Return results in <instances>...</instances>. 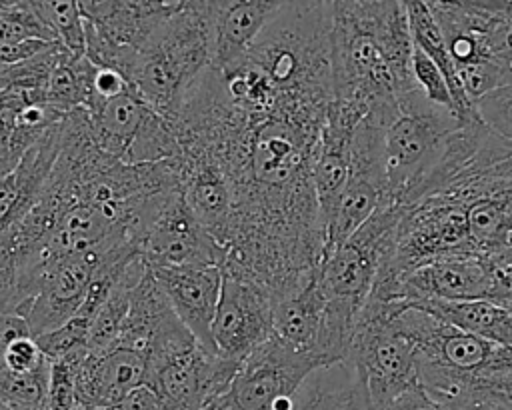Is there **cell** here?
<instances>
[{
    "label": "cell",
    "mask_w": 512,
    "mask_h": 410,
    "mask_svg": "<svg viewBox=\"0 0 512 410\" xmlns=\"http://www.w3.org/2000/svg\"><path fill=\"white\" fill-rule=\"evenodd\" d=\"M130 248L138 250V246L130 242L114 248L90 250L86 254L62 258L56 264H52L44 274L40 288L26 312L30 336L38 338L68 322L82 306L86 290L102 262L116 252Z\"/></svg>",
    "instance_id": "7c38bea8"
},
{
    "label": "cell",
    "mask_w": 512,
    "mask_h": 410,
    "mask_svg": "<svg viewBox=\"0 0 512 410\" xmlns=\"http://www.w3.org/2000/svg\"><path fill=\"white\" fill-rule=\"evenodd\" d=\"M486 14H488V18H486V42H488V48H490L494 58H498L500 62H504L512 70V20L496 16V14L488 12V10H486Z\"/></svg>",
    "instance_id": "e575fe53"
},
{
    "label": "cell",
    "mask_w": 512,
    "mask_h": 410,
    "mask_svg": "<svg viewBox=\"0 0 512 410\" xmlns=\"http://www.w3.org/2000/svg\"><path fill=\"white\" fill-rule=\"evenodd\" d=\"M392 324L418 350V360L434 362L456 372H502L512 370V346L482 340L452 328L434 316L406 308Z\"/></svg>",
    "instance_id": "30bf717a"
},
{
    "label": "cell",
    "mask_w": 512,
    "mask_h": 410,
    "mask_svg": "<svg viewBox=\"0 0 512 410\" xmlns=\"http://www.w3.org/2000/svg\"><path fill=\"white\" fill-rule=\"evenodd\" d=\"M38 16L56 36V42L74 56H86V28L78 2L74 0H34Z\"/></svg>",
    "instance_id": "4316f807"
},
{
    "label": "cell",
    "mask_w": 512,
    "mask_h": 410,
    "mask_svg": "<svg viewBox=\"0 0 512 410\" xmlns=\"http://www.w3.org/2000/svg\"><path fill=\"white\" fill-rule=\"evenodd\" d=\"M148 356L126 344L88 352L76 376V406H118L134 388L146 384Z\"/></svg>",
    "instance_id": "e0dca14e"
},
{
    "label": "cell",
    "mask_w": 512,
    "mask_h": 410,
    "mask_svg": "<svg viewBox=\"0 0 512 410\" xmlns=\"http://www.w3.org/2000/svg\"><path fill=\"white\" fill-rule=\"evenodd\" d=\"M410 308L422 310L436 320L490 340L502 346H512V306L496 304L490 300L472 302H442V300H422Z\"/></svg>",
    "instance_id": "cb8c5ba5"
},
{
    "label": "cell",
    "mask_w": 512,
    "mask_h": 410,
    "mask_svg": "<svg viewBox=\"0 0 512 410\" xmlns=\"http://www.w3.org/2000/svg\"><path fill=\"white\" fill-rule=\"evenodd\" d=\"M94 68L86 56H74L62 48L48 78L46 104L62 116L84 108L90 98Z\"/></svg>",
    "instance_id": "484cf974"
},
{
    "label": "cell",
    "mask_w": 512,
    "mask_h": 410,
    "mask_svg": "<svg viewBox=\"0 0 512 410\" xmlns=\"http://www.w3.org/2000/svg\"><path fill=\"white\" fill-rule=\"evenodd\" d=\"M392 108L394 102L372 108L352 132L348 182L328 240V254L370 218L388 192L384 130Z\"/></svg>",
    "instance_id": "52a82bcc"
},
{
    "label": "cell",
    "mask_w": 512,
    "mask_h": 410,
    "mask_svg": "<svg viewBox=\"0 0 512 410\" xmlns=\"http://www.w3.org/2000/svg\"><path fill=\"white\" fill-rule=\"evenodd\" d=\"M510 248H512V240H510Z\"/></svg>",
    "instance_id": "7bdbcfd3"
},
{
    "label": "cell",
    "mask_w": 512,
    "mask_h": 410,
    "mask_svg": "<svg viewBox=\"0 0 512 410\" xmlns=\"http://www.w3.org/2000/svg\"><path fill=\"white\" fill-rule=\"evenodd\" d=\"M210 64L212 0H178L174 12L134 54L124 78L158 116L172 122Z\"/></svg>",
    "instance_id": "7a4b0ae2"
},
{
    "label": "cell",
    "mask_w": 512,
    "mask_h": 410,
    "mask_svg": "<svg viewBox=\"0 0 512 410\" xmlns=\"http://www.w3.org/2000/svg\"><path fill=\"white\" fill-rule=\"evenodd\" d=\"M460 124L454 110L432 104L420 88L400 96L384 130L386 196L402 204L406 194L438 160L448 134Z\"/></svg>",
    "instance_id": "3957f363"
},
{
    "label": "cell",
    "mask_w": 512,
    "mask_h": 410,
    "mask_svg": "<svg viewBox=\"0 0 512 410\" xmlns=\"http://www.w3.org/2000/svg\"><path fill=\"white\" fill-rule=\"evenodd\" d=\"M178 184L184 202L224 248L232 216V192L220 164L202 148L178 146Z\"/></svg>",
    "instance_id": "5bb4252c"
},
{
    "label": "cell",
    "mask_w": 512,
    "mask_h": 410,
    "mask_svg": "<svg viewBox=\"0 0 512 410\" xmlns=\"http://www.w3.org/2000/svg\"><path fill=\"white\" fill-rule=\"evenodd\" d=\"M392 318L386 304L368 300L346 354L362 382L368 410H386L418 386V350L396 330Z\"/></svg>",
    "instance_id": "277c9868"
},
{
    "label": "cell",
    "mask_w": 512,
    "mask_h": 410,
    "mask_svg": "<svg viewBox=\"0 0 512 410\" xmlns=\"http://www.w3.org/2000/svg\"><path fill=\"white\" fill-rule=\"evenodd\" d=\"M88 332H90V320L82 318L80 314H74L68 322L58 326L56 330H50L34 340L46 360H58L72 352L88 350Z\"/></svg>",
    "instance_id": "f546056e"
},
{
    "label": "cell",
    "mask_w": 512,
    "mask_h": 410,
    "mask_svg": "<svg viewBox=\"0 0 512 410\" xmlns=\"http://www.w3.org/2000/svg\"><path fill=\"white\" fill-rule=\"evenodd\" d=\"M280 8L278 0H212V68L240 62Z\"/></svg>",
    "instance_id": "d6986e66"
},
{
    "label": "cell",
    "mask_w": 512,
    "mask_h": 410,
    "mask_svg": "<svg viewBox=\"0 0 512 410\" xmlns=\"http://www.w3.org/2000/svg\"><path fill=\"white\" fill-rule=\"evenodd\" d=\"M490 286L492 266L488 258H450L422 266L406 276L396 288L394 302L410 308L422 300H486Z\"/></svg>",
    "instance_id": "9a60e30c"
},
{
    "label": "cell",
    "mask_w": 512,
    "mask_h": 410,
    "mask_svg": "<svg viewBox=\"0 0 512 410\" xmlns=\"http://www.w3.org/2000/svg\"><path fill=\"white\" fill-rule=\"evenodd\" d=\"M52 44L58 42H42V40H26L16 44H0V64L2 66H14L24 60L34 58L36 54L48 50Z\"/></svg>",
    "instance_id": "74e56055"
},
{
    "label": "cell",
    "mask_w": 512,
    "mask_h": 410,
    "mask_svg": "<svg viewBox=\"0 0 512 410\" xmlns=\"http://www.w3.org/2000/svg\"><path fill=\"white\" fill-rule=\"evenodd\" d=\"M410 58L412 38L404 2L334 0L330 112L358 124L372 108L416 90Z\"/></svg>",
    "instance_id": "6da1fadb"
},
{
    "label": "cell",
    "mask_w": 512,
    "mask_h": 410,
    "mask_svg": "<svg viewBox=\"0 0 512 410\" xmlns=\"http://www.w3.org/2000/svg\"><path fill=\"white\" fill-rule=\"evenodd\" d=\"M474 112L490 132L512 144V82L478 98Z\"/></svg>",
    "instance_id": "4dcf8cb0"
},
{
    "label": "cell",
    "mask_w": 512,
    "mask_h": 410,
    "mask_svg": "<svg viewBox=\"0 0 512 410\" xmlns=\"http://www.w3.org/2000/svg\"><path fill=\"white\" fill-rule=\"evenodd\" d=\"M138 250L150 268L222 266L224 248L196 220L180 188L162 194L148 210Z\"/></svg>",
    "instance_id": "ba28073f"
},
{
    "label": "cell",
    "mask_w": 512,
    "mask_h": 410,
    "mask_svg": "<svg viewBox=\"0 0 512 410\" xmlns=\"http://www.w3.org/2000/svg\"><path fill=\"white\" fill-rule=\"evenodd\" d=\"M210 336L216 354L240 366L254 348L272 336L270 296L254 282L222 272Z\"/></svg>",
    "instance_id": "8fae6325"
},
{
    "label": "cell",
    "mask_w": 512,
    "mask_h": 410,
    "mask_svg": "<svg viewBox=\"0 0 512 410\" xmlns=\"http://www.w3.org/2000/svg\"><path fill=\"white\" fill-rule=\"evenodd\" d=\"M26 104H30L26 94L10 88L0 90V138L18 128V114Z\"/></svg>",
    "instance_id": "8d00e7d4"
},
{
    "label": "cell",
    "mask_w": 512,
    "mask_h": 410,
    "mask_svg": "<svg viewBox=\"0 0 512 410\" xmlns=\"http://www.w3.org/2000/svg\"><path fill=\"white\" fill-rule=\"evenodd\" d=\"M44 130L36 132V130H24V128H16L12 134L0 138V178H4L6 174H10L18 162L22 160V156L28 152V148L40 138Z\"/></svg>",
    "instance_id": "836d02e7"
},
{
    "label": "cell",
    "mask_w": 512,
    "mask_h": 410,
    "mask_svg": "<svg viewBox=\"0 0 512 410\" xmlns=\"http://www.w3.org/2000/svg\"><path fill=\"white\" fill-rule=\"evenodd\" d=\"M130 84L126 82V78L112 70V68H100L96 66L94 68V74H92V82H90V98L86 102V106L90 102H96V100H108V98H114L118 96L120 92H124ZM84 106V108H86Z\"/></svg>",
    "instance_id": "d590c367"
},
{
    "label": "cell",
    "mask_w": 512,
    "mask_h": 410,
    "mask_svg": "<svg viewBox=\"0 0 512 410\" xmlns=\"http://www.w3.org/2000/svg\"><path fill=\"white\" fill-rule=\"evenodd\" d=\"M88 350H78L50 362V378L46 392V410L76 408V376Z\"/></svg>",
    "instance_id": "f1b7e54d"
},
{
    "label": "cell",
    "mask_w": 512,
    "mask_h": 410,
    "mask_svg": "<svg viewBox=\"0 0 512 410\" xmlns=\"http://www.w3.org/2000/svg\"><path fill=\"white\" fill-rule=\"evenodd\" d=\"M386 410H438L436 404L424 394L420 386L404 392L400 398H396Z\"/></svg>",
    "instance_id": "60d3db41"
},
{
    "label": "cell",
    "mask_w": 512,
    "mask_h": 410,
    "mask_svg": "<svg viewBox=\"0 0 512 410\" xmlns=\"http://www.w3.org/2000/svg\"><path fill=\"white\" fill-rule=\"evenodd\" d=\"M324 308L326 298L322 294L318 274L298 292L272 302V334L294 350L314 358Z\"/></svg>",
    "instance_id": "7402d4cb"
},
{
    "label": "cell",
    "mask_w": 512,
    "mask_h": 410,
    "mask_svg": "<svg viewBox=\"0 0 512 410\" xmlns=\"http://www.w3.org/2000/svg\"><path fill=\"white\" fill-rule=\"evenodd\" d=\"M410 68H412L414 82H416V86L420 88V92L426 96V100H430V102L436 104V106L454 110L452 96H450V90H448V84H446L442 72H440L438 66H436L418 46H414V44H412Z\"/></svg>",
    "instance_id": "1f68e13d"
},
{
    "label": "cell",
    "mask_w": 512,
    "mask_h": 410,
    "mask_svg": "<svg viewBox=\"0 0 512 410\" xmlns=\"http://www.w3.org/2000/svg\"><path fill=\"white\" fill-rule=\"evenodd\" d=\"M318 366L312 356L272 334L242 360L228 386L206 410H272L280 400L294 396Z\"/></svg>",
    "instance_id": "8992f818"
},
{
    "label": "cell",
    "mask_w": 512,
    "mask_h": 410,
    "mask_svg": "<svg viewBox=\"0 0 512 410\" xmlns=\"http://www.w3.org/2000/svg\"><path fill=\"white\" fill-rule=\"evenodd\" d=\"M178 0H82L86 58L124 76L150 34L174 12Z\"/></svg>",
    "instance_id": "5b68a950"
},
{
    "label": "cell",
    "mask_w": 512,
    "mask_h": 410,
    "mask_svg": "<svg viewBox=\"0 0 512 410\" xmlns=\"http://www.w3.org/2000/svg\"><path fill=\"white\" fill-rule=\"evenodd\" d=\"M294 410H368L352 362L344 358L314 368L294 394Z\"/></svg>",
    "instance_id": "603a6c76"
},
{
    "label": "cell",
    "mask_w": 512,
    "mask_h": 410,
    "mask_svg": "<svg viewBox=\"0 0 512 410\" xmlns=\"http://www.w3.org/2000/svg\"><path fill=\"white\" fill-rule=\"evenodd\" d=\"M478 4L484 8V10H488V12H492V14H496V16H502V18H508V20H512V0H478Z\"/></svg>",
    "instance_id": "b9f144b4"
},
{
    "label": "cell",
    "mask_w": 512,
    "mask_h": 410,
    "mask_svg": "<svg viewBox=\"0 0 512 410\" xmlns=\"http://www.w3.org/2000/svg\"><path fill=\"white\" fill-rule=\"evenodd\" d=\"M26 40L56 42V36L38 16L30 0H0V44Z\"/></svg>",
    "instance_id": "83f0119b"
},
{
    "label": "cell",
    "mask_w": 512,
    "mask_h": 410,
    "mask_svg": "<svg viewBox=\"0 0 512 410\" xmlns=\"http://www.w3.org/2000/svg\"><path fill=\"white\" fill-rule=\"evenodd\" d=\"M118 406L120 410H168L156 390L148 384L134 388Z\"/></svg>",
    "instance_id": "f35d334b"
},
{
    "label": "cell",
    "mask_w": 512,
    "mask_h": 410,
    "mask_svg": "<svg viewBox=\"0 0 512 410\" xmlns=\"http://www.w3.org/2000/svg\"><path fill=\"white\" fill-rule=\"evenodd\" d=\"M44 360L36 340L32 336H20L12 340L0 360V366L10 372H28Z\"/></svg>",
    "instance_id": "d6a6232c"
},
{
    "label": "cell",
    "mask_w": 512,
    "mask_h": 410,
    "mask_svg": "<svg viewBox=\"0 0 512 410\" xmlns=\"http://www.w3.org/2000/svg\"><path fill=\"white\" fill-rule=\"evenodd\" d=\"M154 280L170 302L184 328L208 350H214L210 328L220 298V266L150 268Z\"/></svg>",
    "instance_id": "2e32d148"
},
{
    "label": "cell",
    "mask_w": 512,
    "mask_h": 410,
    "mask_svg": "<svg viewBox=\"0 0 512 410\" xmlns=\"http://www.w3.org/2000/svg\"><path fill=\"white\" fill-rule=\"evenodd\" d=\"M60 154V122L48 126L18 166L0 178V232L14 228L40 198Z\"/></svg>",
    "instance_id": "ac0fdd59"
},
{
    "label": "cell",
    "mask_w": 512,
    "mask_h": 410,
    "mask_svg": "<svg viewBox=\"0 0 512 410\" xmlns=\"http://www.w3.org/2000/svg\"><path fill=\"white\" fill-rule=\"evenodd\" d=\"M356 126L326 116L314 160V194L326 238L330 240L350 170V138Z\"/></svg>",
    "instance_id": "ffe728a7"
},
{
    "label": "cell",
    "mask_w": 512,
    "mask_h": 410,
    "mask_svg": "<svg viewBox=\"0 0 512 410\" xmlns=\"http://www.w3.org/2000/svg\"><path fill=\"white\" fill-rule=\"evenodd\" d=\"M404 6H406V18H408V30H410L412 44L418 46L442 72V76L448 84L452 104H454V112H456L458 120L460 122H470V120L478 118L476 112H474V104L466 98V94L462 90L456 66L450 58L444 36L440 32L430 8H428V2L410 0V2H404Z\"/></svg>",
    "instance_id": "d4e9b609"
},
{
    "label": "cell",
    "mask_w": 512,
    "mask_h": 410,
    "mask_svg": "<svg viewBox=\"0 0 512 410\" xmlns=\"http://www.w3.org/2000/svg\"><path fill=\"white\" fill-rule=\"evenodd\" d=\"M236 370L238 364L190 338L148 362L146 384L156 390L168 410H206Z\"/></svg>",
    "instance_id": "9c48e42d"
},
{
    "label": "cell",
    "mask_w": 512,
    "mask_h": 410,
    "mask_svg": "<svg viewBox=\"0 0 512 410\" xmlns=\"http://www.w3.org/2000/svg\"><path fill=\"white\" fill-rule=\"evenodd\" d=\"M82 110L88 116L90 134L98 150L116 160H124L132 142L154 114L130 86L118 96L90 102Z\"/></svg>",
    "instance_id": "44dd1931"
},
{
    "label": "cell",
    "mask_w": 512,
    "mask_h": 410,
    "mask_svg": "<svg viewBox=\"0 0 512 410\" xmlns=\"http://www.w3.org/2000/svg\"><path fill=\"white\" fill-rule=\"evenodd\" d=\"M418 386L440 410H512V370L456 372L418 360Z\"/></svg>",
    "instance_id": "4fadbf2b"
},
{
    "label": "cell",
    "mask_w": 512,
    "mask_h": 410,
    "mask_svg": "<svg viewBox=\"0 0 512 410\" xmlns=\"http://www.w3.org/2000/svg\"><path fill=\"white\" fill-rule=\"evenodd\" d=\"M20 336H30L26 320L18 314H10V312L0 310V360H2V354H4L6 346L12 340L20 338Z\"/></svg>",
    "instance_id": "ab89813d"
}]
</instances>
